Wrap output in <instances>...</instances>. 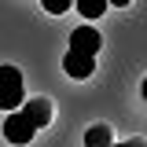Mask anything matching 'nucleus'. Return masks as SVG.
I'll return each instance as SVG.
<instances>
[{"instance_id":"obj_1","label":"nucleus","mask_w":147,"mask_h":147,"mask_svg":"<svg viewBox=\"0 0 147 147\" xmlns=\"http://www.w3.org/2000/svg\"><path fill=\"white\" fill-rule=\"evenodd\" d=\"M22 99H26L22 70L11 66V63H4V66H0V110H4V114H11V110L22 107Z\"/></svg>"},{"instance_id":"obj_2","label":"nucleus","mask_w":147,"mask_h":147,"mask_svg":"<svg viewBox=\"0 0 147 147\" xmlns=\"http://www.w3.org/2000/svg\"><path fill=\"white\" fill-rule=\"evenodd\" d=\"M18 114H22V118H26V121H30L37 132H40V129L52 121V114H55V110H52V99H44V96H33V99H22Z\"/></svg>"},{"instance_id":"obj_3","label":"nucleus","mask_w":147,"mask_h":147,"mask_svg":"<svg viewBox=\"0 0 147 147\" xmlns=\"http://www.w3.org/2000/svg\"><path fill=\"white\" fill-rule=\"evenodd\" d=\"M99 48H103V33H99L96 26H77L70 33V52H81V55H92V59H96Z\"/></svg>"},{"instance_id":"obj_4","label":"nucleus","mask_w":147,"mask_h":147,"mask_svg":"<svg viewBox=\"0 0 147 147\" xmlns=\"http://www.w3.org/2000/svg\"><path fill=\"white\" fill-rule=\"evenodd\" d=\"M33 136H37V129L30 125L18 110H11V114L4 118V140H7V144H30Z\"/></svg>"},{"instance_id":"obj_5","label":"nucleus","mask_w":147,"mask_h":147,"mask_svg":"<svg viewBox=\"0 0 147 147\" xmlns=\"http://www.w3.org/2000/svg\"><path fill=\"white\" fill-rule=\"evenodd\" d=\"M63 70H66V77H74V81H85V77L96 74V59H92V55H81V52H66L63 55Z\"/></svg>"},{"instance_id":"obj_6","label":"nucleus","mask_w":147,"mask_h":147,"mask_svg":"<svg viewBox=\"0 0 147 147\" xmlns=\"http://www.w3.org/2000/svg\"><path fill=\"white\" fill-rule=\"evenodd\" d=\"M114 144V129L103 125V121H96V125H88V132H85V147H110Z\"/></svg>"},{"instance_id":"obj_7","label":"nucleus","mask_w":147,"mask_h":147,"mask_svg":"<svg viewBox=\"0 0 147 147\" xmlns=\"http://www.w3.org/2000/svg\"><path fill=\"white\" fill-rule=\"evenodd\" d=\"M74 7H77L85 18H99L103 11H107V0H74Z\"/></svg>"},{"instance_id":"obj_8","label":"nucleus","mask_w":147,"mask_h":147,"mask_svg":"<svg viewBox=\"0 0 147 147\" xmlns=\"http://www.w3.org/2000/svg\"><path fill=\"white\" fill-rule=\"evenodd\" d=\"M40 7H44L48 15H66L74 7V0H40Z\"/></svg>"},{"instance_id":"obj_9","label":"nucleus","mask_w":147,"mask_h":147,"mask_svg":"<svg viewBox=\"0 0 147 147\" xmlns=\"http://www.w3.org/2000/svg\"><path fill=\"white\" fill-rule=\"evenodd\" d=\"M110 147H144L140 140H125V144H110Z\"/></svg>"},{"instance_id":"obj_10","label":"nucleus","mask_w":147,"mask_h":147,"mask_svg":"<svg viewBox=\"0 0 147 147\" xmlns=\"http://www.w3.org/2000/svg\"><path fill=\"white\" fill-rule=\"evenodd\" d=\"M110 4H114V7H129L132 0H107V7H110Z\"/></svg>"}]
</instances>
